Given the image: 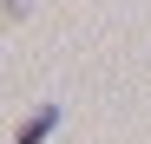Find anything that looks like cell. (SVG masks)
I'll list each match as a JSON object with an SVG mask.
<instances>
[{"label":"cell","instance_id":"6da1fadb","mask_svg":"<svg viewBox=\"0 0 151 144\" xmlns=\"http://www.w3.org/2000/svg\"><path fill=\"white\" fill-rule=\"evenodd\" d=\"M59 131V105H40V111H27V125L13 131V144H46Z\"/></svg>","mask_w":151,"mask_h":144}]
</instances>
